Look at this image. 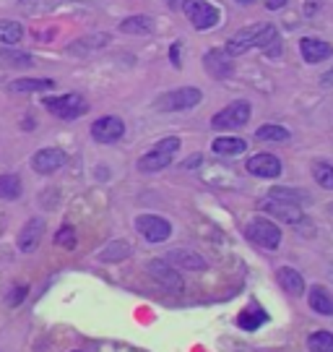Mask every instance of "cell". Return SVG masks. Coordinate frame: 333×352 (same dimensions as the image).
Wrapping results in <instances>:
<instances>
[{
	"label": "cell",
	"instance_id": "cell-30",
	"mask_svg": "<svg viewBox=\"0 0 333 352\" xmlns=\"http://www.w3.org/2000/svg\"><path fill=\"white\" fill-rule=\"evenodd\" d=\"M263 321H266V314H263V311H245V314L237 318L240 329H245V331H253V329H258Z\"/></svg>",
	"mask_w": 333,
	"mask_h": 352
},
{
	"label": "cell",
	"instance_id": "cell-38",
	"mask_svg": "<svg viewBox=\"0 0 333 352\" xmlns=\"http://www.w3.org/2000/svg\"><path fill=\"white\" fill-rule=\"evenodd\" d=\"M196 164H200V154H193L190 160H185V162H183V167H185V170H193Z\"/></svg>",
	"mask_w": 333,
	"mask_h": 352
},
{
	"label": "cell",
	"instance_id": "cell-15",
	"mask_svg": "<svg viewBox=\"0 0 333 352\" xmlns=\"http://www.w3.org/2000/svg\"><path fill=\"white\" fill-rule=\"evenodd\" d=\"M203 63H206V71H209L211 76H216V78H229V76L235 74L232 58H229V55H227L224 50H211V52H206Z\"/></svg>",
	"mask_w": 333,
	"mask_h": 352
},
{
	"label": "cell",
	"instance_id": "cell-8",
	"mask_svg": "<svg viewBox=\"0 0 333 352\" xmlns=\"http://www.w3.org/2000/svg\"><path fill=\"white\" fill-rule=\"evenodd\" d=\"M146 272L151 274V279H157L167 292H183V277L170 266L167 258H154V261H148Z\"/></svg>",
	"mask_w": 333,
	"mask_h": 352
},
{
	"label": "cell",
	"instance_id": "cell-34",
	"mask_svg": "<svg viewBox=\"0 0 333 352\" xmlns=\"http://www.w3.org/2000/svg\"><path fill=\"white\" fill-rule=\"evenodd\" d=\"M321 84H323L325 89H331V87H333V65L328 68V71H325V74L321 76Z\"/></svg>",
	"mask_w": 333,
	"mask_h": 352
},
{
	"label": "cell",
	"instance_id": "cell-5",
	"mask_svg": "<svg viewBox=\"0 0 333 352\" xmlns=\"http://www.w3.org/2000/svg\"><path fill=\"white\" fill-rule=\"evenodd\" d=\"M250 115H253V107H250V102H247V100H237V102H232L229 107H224V110H219V113L211 118V128H216V131L242 128V126H247Z\"/></svg>",
	"mask_w": 333,
	"mask_h": 352
},
{
	"label": "cell",
	"instance_id": "cell-40",
	"mask_svg": "<svg viewBox=\"0 0 333 352\" xmlns=\"http://www.w3.org/2000/svg\"><path fill=\"white\" fill-rule=\"evenodd\" d=\"M21 3H29V0H21ZM32 3H34V0H32Z\"/></svg>",
	"mask_w": 333,
	"mask_h": 352
},
{
	"label": "cell",
	"instance_id": "cell-13",
	"mask_svg": "<svg viewBox=\"0 0 333 352\" xmlns=\"http://www.w3.org/2000/svg\"><path fill=\"white\" fill-rule=\"evenodd\" d=\"M299 52H302L305 63H321L325 58H331L333 47L318 37H305V39H299Z\"/></svg>",
	"mask_w": 333,
	"mask_h": 352
},
{
	"label": "cell",
	"instance_id": "cell-1",
	"mask_svg": "<svg viewBox=\"0 0 333 352\" xmlns=\"http://www.w3.org/2000/svg\"><path fill=\"white\" fill-rule=\"evenodd\" d=\"M203 94L200 89L196 87H183V89H174V91H167V94H159L154 100V110L159 113H183V110H190L200 104Z\"/></svg>",
	"mask_w": 333,
	"mask_h": 352
},
{
	"label": "cell",
	"instance_id": "cell-17",
	"mask_svg": "<svg viewBox=\"0 0 333 352\" xmlns=\"http://www.w3.org/2000/svg\"><path fill=\"white\" fill-rule=\"evenodd\" d=\"M276 282H279L282 289L289 292L292 298H299V295L305 292V279L299 277V272H295L292 266H282V269H276Z\"/></svg>",
	"mask_w": 333,
	"mask_h": 352
},
{
	"label": "cell",
	"instance_id": "cell-10",
	"mask_svg": "<svg viewBox=\"0 0 333 352\" xmlns=\"http://www.w3.org/2000/svg\"><path fill=\"white\" fill-rule=\"evenodd\" d=\"M260 209L268 212L271 217H276V219H282V222H289V225H297V222L302 219L299 204L284 201V199H273V196L263 199V201H260Z\"/></svg>",
	"mask_w": 333,
	"mask_h": 352
},
{
	"label": "cell",
	"instance_id": "cell-36",
	"mask_svg": "<svg viewBox=\"0 0 333 352\" xmlns=\"http://www.w3.org/2000/svg\"><path fill=\"white\" fill-rule=\"evenodd\" d=\"M26 298V287H19L16 289V295H13V298H8V302H11V305H16V302H21Z\"/></svg>",
	"mask_w": 333,
	"mask_h": 352
},
{
	"label": "cell",
	"instance_id": "cell-16",
	"mask_svg": "<svg viewBox=\"0 0 333 352\" xmlns=\"http://www.w3.org/2000/svg\"><path fill=\"white\" fill-rule=\"evenodd\" d=\"M42 232H45V219H39V217L29 219L24 225V230H21V235H19V251L24 253L34 251L39 245V240H42Z\"/></svg>",
	"mask_w": 333,
	"mask_h": 352
},
{
	"label": "cell",
	"instance_id": "cell-4",
	"mask_svg": "<svg viewBox=\"0 0 333 352\" xmlns=\"http://www.w3.org/2000/svg\"><path fill=\"white\" fill-rule=\"evenodd\" d=\"M245 235L250 243H255V245L266 248V251H276L279 243H282V230H279V225L271 222V219H263V217H255V219L247 222Z\"/></svg>",
	"mask_w": 333,
	"mask_h": 352
},
{
	"label": "cell",
	"instance_id": "cell-39",
	"mask_svg": "<svg viewBox=\"0 0 333 352\" xmlns=\"http://www.w3.org/2000/svg\"><path fill=\"white\" fill-rule=\"evenodd\" d=\"M237 3H253V0H237Z\"/></svg>",
	"mask_w": 333,
	"mask_h": 352
},
{
	"label": "cell",
	"instance_id": "cell-18",
	"mask_svg": "<svg viewBox=\"0 0 333 352\" xmlns=\"http://www.w3.org/2000/svg\"><path fill=\"white\" fill-rule=\"evenodd\" d=\"M167 261L174 266H180V269H187V272H200V269H206V258H200L196 251H185V248L172 251Z\"/></svg>",
	"mask_w": 333,
	"mask_h": 352
},
{
	"label": "cell",
	"instance_id": "cell-27",
	"mask_svg": "<svg viewBox=\"0 0 333 352\" xmlns=\"http://www.w3.org/2000/svg\"><path fill=\"white\" fill-rule=\"evenodd\" d=\"M312 177L315 183L325 190H333V164L328 162H315L312 164Z\"/></svg>",
	"mask_w": 333,
	"mask_h": 352
},
{
	"label": "cell",
	"instance_id": "cell-31",
	"mask_svg": "<svg viewBox=\"0 0 333 352\" xmlns=\"http://www.w3.org/2000/svg\"><path fill=\"white\" fill-rule=\"evenodd\" d=\"M110 37L107 34H97V37H87V39H78L76 45H71V52H87L91 47H102V45H107Z\"/></svg>",
	"mask_w": 333,
	"mask_h": 352
},
{
	"label": "cell",
	"instance_id": "cell-23",
	"mask_svg": "<svg viewBox=\"0 0 333 352\" xmlns=\"http://www.w3.org/2000/svg\"><path fill=\"white\" fill-rule=\"evenodd\" d=\"M24 37V29L19 21H11V19H0V42L5 47H16Z\"/></svg>",
	"mask_w": 333,
	"mask_h": 352
},
{
	"label": "cell",
	"instance_id": "cell-29",
	"mask_svg": "<svg viewBox=\"0 0 333 352\" xmlns=\"http://www.w3.org/2000/svg\"><path fill=\"white\" fill-rule=\"evenodd\" d=\"M255 136H258V141H286L289 139V131L282 126H271V123H268V126H260Z\"/></svg>",
	"mask_w": 333,
	"mask_h": 352
},
{
	"label": "cell",
	"instance_id": "cell-24",
	"mask_svg": "<svg viewBox=\"0 0 333 352\" xmlns=\"http://www.w3.org/2000/svg\"><path fill=\"white\" fill-rule=\"evenodd\" d=\"M21 196V177L8 173V175H0V199L5 201H16Z\"/></svg>",
	"mask_w": 333,
	"mask_h": 352
},
{
	"label": "cell",
	"instance_id": "cell-2",
	"mask_svg": "<svg viewBox=\"0 0 333 352\" xmlns=\"http://www.w3.org/2000/svg\"><path fill=\"white\" fill-rule=\"evenodd\" d=\"M177 149H180V139H177V136H170V139L159 141L154 149L146 151V154L138 160V170H141V173H159V170L172 164Z\"/></svg>",
	"mask_w": 333,
	"mask_h": 352
},
{
	"label": "cell",
	"instance_id": "cell-12",
	"mask_svg": "<svg viewBox=\"0 0 333 352\" xmlns=\"http://www.w3.org/2000/svg\"><path fill=\"white\" fill-rule=\"evenodd\" d=\"M245 167L247 173L255 177H268V180H273V177L282 175V160L273 157V154H255V157L247 160Z\"/></svg>",
	"mask_w": 333,
	"mask_h": 352
},
{
	"label": "cell",
	"instance_id": "cell-6",
	"mask_svg": "<svg viewBox=\"0 0 333 352\" xmlns=\"http://www.w3.org/2000/svg\"><path fill=\"white\" fill-rule=\"evenodd\" d=\"M183 11L187 13V19H190V24L196 26L198 32H206V29H214V26L219 24V8L216 6H211L209 0H185L183 3Z\"/></svg>",
	"mask_w": 333,
	"mask_h": 352
},
{
	"label": "cell",
	"instance_id": "cell-7",
	"mask_svg": "<svg viewBox=\"0 0 333 352\" xmlns=\"http://www.w3.org/2000/svg\"><path fill=\"white\" fill-rule=\"evenodd\" d=\"M136 230L148 243H164L172 235V225L167 219L157 217V214H141V217H136Z\"/></svg>",
	"mask_w": 333,
	"mask_h": 352
},
{
	"label": "cell",
	"instance_id": "cell-22",
	"mask_svg": "<svg viewBox=\"0 0 333 352\" xmlns=\"http://www.w3.org/2000/svg\"><path fill=\"white\" fill-rule=\"evenodd\" d=\"M120 32L123 34H138V37H143V34L154 32V21L148 16H128L125 21H120Z\"/></svg>",
	"mask_w": 333,
	"mask_h": 352
},
{
	"label": "cell",
	"instance_id": "cell-25",
	"mask_svg": "<svg viewBox=\"0 0 333 352\" xmlns=\"http://www.w3.org/2000/svg\"><path fill=\"white\" fill-rule=\"evenodd\" d=\"M130 256V243L128 240H115L110 245H104V251L99 253L102 261H123Z\"/></svg>",
	"mask_w": 333,
	"mask_h": 352
},
{
	"label": "cell",
	"instance_id": "cell-32",
	"mask_svg": "<svg viewBox=\"0 0 333 352\" xmlns=\"http://www.w3.org/2000/svg\"><path fill=\"white\" fill-rule=\"evenodd\" d=\"M55 243H58V245H62V248H73V245H76L73 227H71V225L60 227V230H58V235H55Z\"/></svg>",
	"mask_w": 333,
	"mask_h": 352
},
{
	"label": "cell",
	"instance_id": "cell-28",
	"mask_svg": "<svg viewBox=\"0 0 333 352\" xmlns=\"http://www.w3.org/2000/svg\"><path fill=\"white\" fill-rule=\"evenodd\" d=\"M0 60H5V65H11V68H29V65H34L32 55L16 50H0Z\"/></svg>",
	"mask_w": 333,
	"mask_h": 352
},
{
	"label": "cell",
	"instance_id": "cell-19",
	"mask_svg": "<svg viewBox=\"0 0 333 352\" xmlns=\"http://www.w3.org/2000/svg\"><path fill=\"white\" fill-rule=\"evenodd\" d=\"M47 89H55V81H52V78H16V81L8 84V91H13V94L47 91Z\"/></svg>",
	"mask_w": 333,
	"mask_h": 352
},
{
	"label": "cell",
	"instance_id": "cell-11",
	"mask_svg": "<svg viewBox=\"0 0 333 352\" xmlns=\"http://www.w3.org/2000/svg\"><path fill=\"white\" fill-rule=\"evenodd\" d=\"M68 162V154L62 149H39L34 157H32V167L37 170L39 175H52L55 170H60L62 164Z\"/></svg>",
	"mask_w": 333,
	"mask_h": 352
},
{
	"label": "cell",
	"instance_id": "cell-35",
	"mask_svg": "<svg viewBox=\"0 0 333 352\" xmlns=\"http://www.w3.org/2000/svg\"><path fill=\"white\" fill-rule=\"evenodd\" d=\"M321 3H323V0H308V3H305V13H308V16H312V13L321 8Z\"/></svg>",
	"mask_w": 333,
	"mask_h": 352
},
{
	"label": "cell",
	"instance_id": "cell-37",
	"mask_svg": "<svg viewBox=\"0 0 333 352\" xmlns=\"http://www.w3.org/2000/svg\"><path fill=\"white\" fill-rule=\"evenodd\" d=\"M284 6H286V0H268V3H266L268 11H279V8H284Z\"/></svg>",
	"mask_w": 333,
	"mask_h": 352
},
{
	"label": "cell",
	"instance_id": "cell-9",
	"mask_svg": "<svg viewBox=\"0 0 333 352\" xmlns=\"http://www.w3.org/2000/svg\"><path fill=\"white\" fill-rule=\"evenodd\" d=\"M123 136H125V123L120 118H115V115H104V118L94 120V126H91V139L99 141V144H115V141H120Z\"/></svg>",
	"mask_w": 333,
	"mask_h": 352
},
{
	"label": "cell",
	"instance_id": "cell-21",
	"mask_svg": "<svg viewBox=\"0 0 333 352\" xmlns=\"http://www.w3.org/2000/svg\"><path fill=\"white\" fill-rule=\"evenodd\" d=\"M211 149L216 154H222V157H237V154H242L247 149V141L237 139V136H222V139H216L211 144Z\"/></svg>",
	"mask_w": 333,
	"mask_h": 352
},
{
	"label": "cell",
	"instance_id": "cell-33",
	"mask_svg": "<svg viewBox=\"0 0 333 352\" xmlns=\"http://www.w3.org/2000/svg\"><path fill=\"white\" fill-rule=\"evenodd\" d=\"M180 47H183V45H180V42H174L172 50H170V58H172L174 68H180V65H183V63H180Z\"/></svg>",
	"mask_w": 333,
	"mask_h": 352
},
{
	"label": "cell",
	"instance_id": "cell-3",
	"mask_svg": "<svg viewBox=\"0 0 333 352\" xmlns=\"http://www.w3.org/2000/svg\"><path fill=\"white\" fill-rule=\"evenodd\" d=\"M42 104L47 107L49 115H55V118H60V120H76V118H81V115L89 113L87 100H84L81 94H76V91L60 94V97H47Z\"/></svg>",
	"mask_w": 333,
	"mask_h": 352
},
{
	"label": "cell",
	"instance_id": "cell-20",
	"mask_svg": "<svg viewBox=\"0 0 333 352\" xmlns=\"http://www.w3.org/2000/svg\"><path fill=\"white\" fill-rule=\"evenodd\" d=\"M310 308L321 316H333L331 292H328L325 287H321V285H315V287L310 289Z\"/></svg>",
	"mask_w": 333,
	"mask_h": 352
},
{
	"label": "cell",
	"instance_id": "cell-14",
	"mask_svg": "<svg viewBox=\"0 0 333 352\" xmlns=\"http://www.w3.org/2000/svg\"><path fill=\"white\" fill-rule=\"evenodd\" d=\"M258 32H260V24H253V26L240 29L235 37L227 42L224 52H227L229 58H235V55H242V52L253 50V39H255V34H258Z\"/></svg>",
	"mask_w": 333,
	"mask_h": 352
},
{
	"label": "cell",
	"instance_id": "cell-26",
	"mask_svg": "<svg viewBox=\"0 0 333 352\" xmlns=\"http://www.w3.org/2000/svg\"><path fill=\"white\" fill-rule=\"evenodd\" d=\"M308 347L310 352H333V334L331 331H315L308 337Z\"/></svg>",
	"mask_w": 333,
	"mask_h": 352
}]
</instances>
